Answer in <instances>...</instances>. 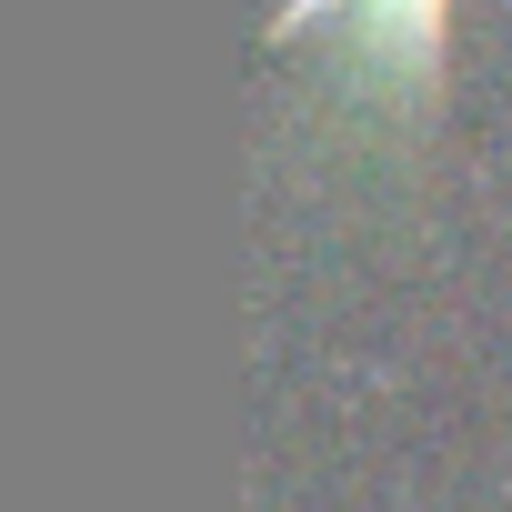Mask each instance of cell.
Here are the masks:
<instances>
[{"mask_svg": "<svg viewBox=\"0 0 512 512\" xmlns=\"http://www.w3.org/2000/svg\"><path fill=\"white\" fill-rule=\"evenodd\" d=\"M312 31H342L352 41V81L402 121L422 131L442 111V41H452V0H282L272 11V51L312 41Z\"/></svg>", "mask_w": 512, "mask_h": 512, "instance_id": "6da1fadb", "label": "cell"}]
</instances>
